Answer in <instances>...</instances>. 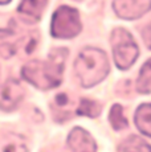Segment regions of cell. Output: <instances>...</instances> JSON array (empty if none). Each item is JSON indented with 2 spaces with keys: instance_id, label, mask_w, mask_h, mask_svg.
<instances>
[{
  "instance_id": "7a4b0ae2",
  "label": "cell",
  "mask_w": 151,
  "mask_h": 152,
  "mask_svg": "<svg viewBox=\"0 0 151 152\" xmlns=\"http://www.w3.org/2000/svg\"><path fill=\"white\" fill-rule=\"evenodd\" d=\"M74 70L84 87L94 86L109 73L107 56L101 49H84L74 61Z\"/></svg>"
},
{
  "instance_id": "6da1fadb",
  "label": "cell",
  "mask_w": 151,
  "mask_h": 152,
  "mask_svg": "<svg viewBox=\"0 0 151 152\" xmlns=\"http://www.w3.org/2000/svg\"><path fill=\"white\" fill-rule=\"evenodd\" d=\"M66 53H68L66 49L60 48L52 52L46 61H29L23 66V78L33 86L43 90L53 89L59 86L62 80V70Z\"/></svg>"
},
{
  "instance_id": "9a60e30c",
  "label": "cell",
  "mask_w": 151,
  "mask_h": 152,
  "mask_svg": "<svg viewBox=\"0 0 151 152\" xmlns=\"http://www.w3.org/2000/svg\"><path fill=\"white\" fill-rule=\"evenodd\" d=\"M76 113H77L78 115H85V116L94 118V116L100 115L101 106L95 101H92V99H81L80 106L77 107Z\"/></svg>"
},
{
  "instance_id": "30bf717a",
  "label": "cell",
  "mask_w": 151,
  "mask_h": 152,
  "mask_svg": "<svg viewBox=\"0 0 151 152\" xmlns=\"http://www.w3.org/2000/svg\"><path fill=\"white\" fill-rule=\"evenodd\" d=\"M0 152H28L24 139L16 134H0Z\"/></svg>"
},
{
  "instance_id": "52a82bcc",
  "label": "cell",
  "mask_w": 151,
  "mask_h": 152,
  "mask_svg": "<svg viewBox=\"0 0 151 152\" xmlns=\"http://www.w3.org/2000/svg\"><path fill=\"white\" fill-rule=\"evenodd\" d=\"M114 11L121 19L134 20L151 8V0H114Z\"/></svg>"
},
{
  "instance_id": "8fae6325",
  "label": "cell",
  "mask_w": 151,
  "mask_h": 152,
  "mask_svg": "<svg viewBox=\"0 0 151 152\" xmlns=\"http://www.w3.org/2000/svg\"><path fill=\"white\" fill-rule=\"evenodd\" d=\"M135 123L138 130L147 136H151V104L144 103L135 113Z\"/></svg>"
},
{
  "instance_id": "277c9868",
  "label": "cell",
  "mask_w": 151,
  "mask_h": 152,
  "mask_svg": "<svg viewBox=\"0 0 151 152\" xmlns=\"http://www.w3.org/2000/svg\"><path fill=\"white\" fill-rule=\"evenodd\" d=\"M81 31V21L78 12L70 7H60L53 13L52 34L56 39H73Z\"/></svg>"
},
{
  "instance_id": "5b68a950",
  "label": "cell",
  "mask_w": 151,
  "mask_h": 152,
  "mask_svg": "<svg viewBox=\"0 0 151 152\" xmlns=\"http://www.w3.org/2000/svg\"><path fill=\"white\" fill-rule=\"evenodd\" d=\"M36 41L33 36L23 34L15 29H0V56L8 60L21 49L31 53L34 50Z\"/></svg>"
},
{
  "instance_id": "8992f818",
  "label": "cell",
  "mask_w": 151,
  "mask_h": 152,
  "mask_svg": "<svg viewBox=\"0 0 151 152\" xmlns=\"http://www.w3.org/2000/svg\"><path fill=\"white\" fill-rule=\"evenodd\" d=\"M24 98V87L16 80H8L0 86V110L12 111Z\"/></svg>"
},
{
  "instance_id": "9c48e42d",
  "label": "cell",
  "mask_w": 151,
  "mask_h": 152,
  "mask_svg": "<svg viewBox=\"0 0 151 152\" xmlns=\"http://www.w3.org/2000/svg\"><path fill=\"white\" fill-rule=\"evenodd\" d=\"M45 5L46 0H21V4L17 11L24 16V19H28L31 23H33L41 19Z\"/></svg>"
},
{
  "instance_id": "7c38bea8",
  "label": "cell",
  "mask_w": 151,
  "mask_h": 152,
  "mask_svg": "<svg viewBox=\"0 0 151 152\" xmlns=\"http://www.w3.org/2000/svg\"><path fill=\"white\" fill-rule=\"evenodd\" d=\"M118 152H151V145L139 136L131 135L118 147Z\"/></svg>"
},
{
  "instance_id": "5bb4252c",
  "label": "cell",
  "mask_w": 151,
  "mask_h": 152,
  "mask_svg": "<svg viewBox=\"0 0 151 152\" xmlns=\"http://www.w3.org/2000/svg\"><path fill=\"white\" fill-rule=\"evenodd\" d=\"M109 121H110V123H111L113 128L117 131L123 130V128H126L127 126H129V122L125 118L123 111H122V107L119 104H114V106L111 107L110 115H109Z\"/></svg>"
},
{
  "instance_id": "e0dca14e",
  "label": "cell",
  "mask_w": 151,
  "mask_h": 152,
  "mask_svg": "<svg viewBox=\"0 0 151 152\" xmlns=\"http://www.w3.org/2000/svg\"><path fill=\"white\" fill-rule=\"evenodd\" d=\"M11 0H0V4H7V3H10Z\"/></svg>"
},
{
  "instance_id": "3957f363",
  "label": "cell",
  "mask_w": 151,
  "mask_h": 152,
  "mask_svg": "<svg viewBox=\"0 0 151 152\" xmlns=\"http://www.w3.org/2000/svg\"><path fill=\"white\" fill-rule=\"evenodd\" d=\"M113 54L117 66L121 70L129 69L135 62L139 54V49L136 46L131 34L123 28H117L111 34Z\"/></svg>"
},
{
  "instance_id": "4fadbf2b",
  "label": "cell",
  "mask_w": 151,
  "mask_h": 152,
  "mask_svg": "<svg viewBox=\"0 0 151 152\" xmlns=\"http://www.w3.org/2000/svg\"><path fill=\"white\" fill-rule=\"evenodd\" d=\"M136 89L142 94L151 93V60H149L139 72L138 82H136Z\"/></svg>"
},
{
  "instance_id": "ba28073f",
  "label": "cell",
  "mask_w": 151,
  "mask_h": 152,
  "mask_svg": "<svg viewBox=\"0 0 151 152\" xmlns=\"http://www.w3.org/2000/svg\"><path fill=\"white\" fill-rule=\"evenodd\" d=\"M68 144L73 152H95L94 140L82 128H74L68 138Z\"/></svg>"
},
{
  "instance_id": "2e32d148",
  "label": "cell",
  "mask_w": 151,
  "mask_h": 152,
  "mask_svg": "<svg viewBox=\"0 0 151 152\" xmlns=\"http://www.w3.org/2000/svg\"><path fill=\"white\" fill-rule=\"evenodd\" d=\"M142 37H143V41L147 45V48L151 49V23L143 28V31H142Z\"/></svg>"
}]
</instances>
